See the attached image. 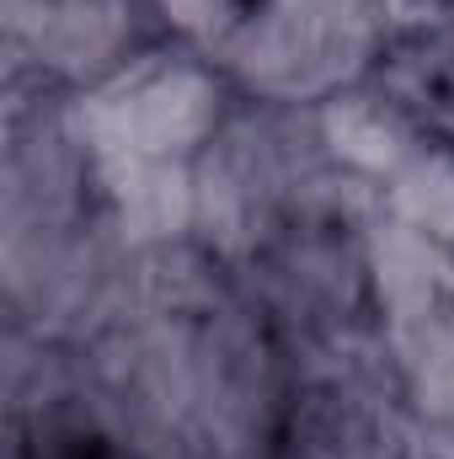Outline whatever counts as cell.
<instances>
[{
  "label": "cell",
  "instance_id": "obj_1",
  "mask_svg": "<svg viewBox=\"0 0 454 459\" xmlns=\"http://www.w3.org/2000/svg\"><path fill=\"white\" fill-rule=\"evenodd\" d=\"M347 86L401 139L454 166V16L374 27Z\"/></svg>",
  "mask_w": 454,
  "mask_h": 459
},
{
  "label": "cell",
  "instance_id": "obj_2",
  "mask_svg": "<svg viewBox=\"0 0 454 459\" xmlns=\"http://www.w3.org/2000/svg\"><path fill=\"white\" fill-rule=\"evenodd\" d=\"M321 0H161V11L171 16L177 38H193L204 54L257 70H294L300 59H310L327 43V22L305 16Z\"/></svg>",
  "mask_w": 454,
  "mask_h": 459
}]
</instances>
